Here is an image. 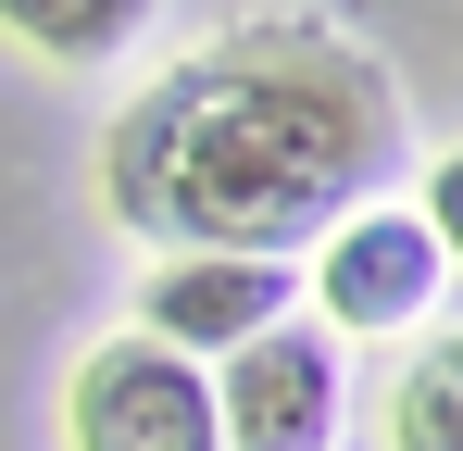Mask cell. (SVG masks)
Returning <instances> with one entry per match:
<instances>
[{
    "label": "cell",
    "mask_w": 463,
    "mask_h": 451,
    "mask_svg": "<svg viewBox=\"0 0 463 451\" xmlns=\"http://www.w3.org/2000/svg\"><path fill=\"white\" fill-rule=\"evenodd\" d=\"M439 251H426V226H413V201H364L351 226H326L301 264V313L351 351V339H413L426 313H439Z\"/></svg>",
    "instance_id": "cell-3"
},
{
    "label": "cell",
    "mask_w": 463,
    "mask_h": 451,
    "mask_svg": "<svg viewBox=\"0 0 463 451\" xmlns=\"http://www.w3.org/2000/svg\"><path fill=\"white\" fill-rule=\"evenodd\" d=\"M63 451H213V376L113 326L63 376Z\"/></svg>",
    "instance_id": "cell-4"
},
{
    "label": "cell",
    "mask_w": 463,
    "mask_h": 451,
    "mask_svg": "<svg viewBox=\"0 0 463 451\" xmlns=\"http://www.w3.org/2000/svg\"><path fill=\"white\" fill-rule=\"evenodd\" d=\"M388 451H463V326L401 364V389H388Z\"/></svg>",
    "instance_id": "cell-7"
},
{
    "label": "cell",
    "mask_w": 463,
    "mask_h": 451,
    "mask_svg": "<svg viewBox=\"0 0 463 451\" xmlns=\"http://www.w3.org/2000/svg\"><path fill=\"white\" fill-rule=\"evenodd\" d=\"M401 88L388 63L326 25V13H250L226 38H201L188 63H163L113 139H100V201L126 238L175 251H226V264H288L326 226L388 201L401 176Z\"/></svg>",
    "instance_id": "cell-1"
},
{
    "label": "cell",
    "mask_w": 463,
    "mask_h": 451,
    "mask_svg": "<svg viewBox=\"0 0 463 451\" xmlns=\"http://www.w3.org/2000/svg\"><path fill=\"white\" fill-rule=\"evenodd\" d=\"M413 226H426V251H439V276H463V150H439V163H426Z\"/></svg>",
    "instance_id": "cell-8"
},
{
    "label": "cell",
    "mask_w": 463,
    "mask_h": 451,
    "mask_svg": "<svg viewBox=\"0 0 463 451\" xmlns=\"http://www.w3.org/2000/svg\"><path fill=\"white\" fill-rule=\"evenodd\" d=\"M151 13L138 0H0V38L13 51H51V63H100V51H126Z\"/></svg>",
    "instance_id": "cell-6"
},
{
    "label": "cell",
    "mask_w": 463,
    "mask_h": 451,
    "mask_svg": "<svg viewBox=\"0 0 463 451\" xmlns=\"http://www.w3.org/2000/svg\"><path fill=\"white\" fill-rule=\"evenodd\" d=\"M301 313V264H226V251H175V264H151L138 276V339L151 351H175V364H226V351H250L263 326H288Z\"/></svg>",
    "instance_id": "cell-5"
},
{
    "label": "cell",
    "mask_w": 463,
    "mask_h": 451,
    "mask_svg": "<svg viewBox=\"0 0 463 451\" xmlns=\"http://www.w3.org/2000/svg\"><path fill=\"white\" fill-rule=\"evenodd\" d=\"M338 427H351V351L313 313L213 364V451H338Z\"/></svg>",
    "instance_id": "cell-2"
}]
</instances>
